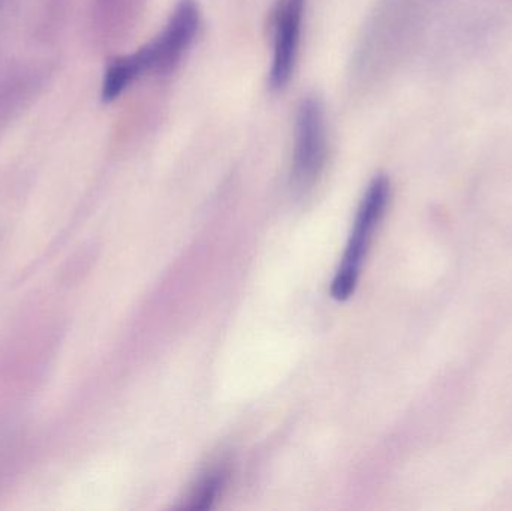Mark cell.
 <instances>
[{
	"mask_svg": "<svg viewBox=\"0 0 512 511\" xmlns=\"http://www.w3.org/2000/svg\"><path fill=\"white\" fill-rule=\"evenodd\" d=\"M306 0H276L271 15L273 59H271L270 87L282 90L294 74L303 27Z\"/></svg>",
	"mask_w": 512,
	"mask_h": 511,
	"instance_id": "cell-4",
	"label": "cell"
},
{
	"mask_svg": "<svg viewBox=\"0 0 512 511\" xmlns=\"http://www.w3.org/2000/svg\"><path fill=\"white\" fill-rule=\"evenodd\" d=\"M390 195L391 185L388 177L378 176L370 182L363 201H361L360 209H358L342 263H340L333 284H331L333 299L342 302L354 294L361 269H363L364 258L369 251L373 234L379 227V222L384 218L385 210L390 203Z\"/></svg>",
	"mask_w": 512,
	"mask_h": 511,
	"instance_id": "cell-2",
	"label": "cell"
},
{
	"mask_svg": "<svg viewBox=\"0 0 512 511\" xmlns=\"http://www.w3.org/2000/svg\"><path fill=\"white\" fill-rule=\"evenodd\" d=\"M200 9L195 0H180L162 32L137 51L110 60L102 81V101L119 98L144 75L174 71L197 36Z\"/></svg>",
	"mask_w": 512,
	"mask_h": 511,
	"instance_id": "cell-1",
	"label": "cell"
},
{
	"mask_svg": "<svg viewBox=\"0 0 512 511\" xmlns=\"http://www.w3.org/2000/svg\"><path fill=\"white\" fill-rule=\"evenodd\" d=\"M224 482V471H216V473L210 474L206 480L201 482V485L198 486L195 494L192 495L189 509H209V507L212 506L213 501H215V498L218 497L219 491H221L222 486H224Z\"/></svg>",
	"mask_w": 512,
	"mask_h": 511,
	"instance_id": "cell-5",
	"label": "cell"
},
{
	"mask_svg": "<svg viewBox=\"0 0 512 511\" xmlns=\"http://www.w3.org/2000/svg\"><path fill=\"white\" fill-rule=\"evenodd\" d=\"M328 159V134L325 110L318 96H306L298 105L295 119L291 182L298 194L315 188Z\"/></svg>",
	"mask_w": 512,
	"mask_h": 511,
	"instance_id": "cell-3",
	"label": "cell"
}]
</instances>
